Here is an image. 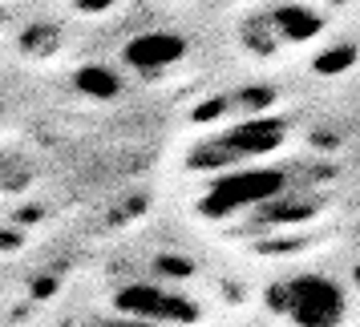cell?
I'll return each instance as SVG.
<instances>
[{
  "mask_svg": "<svg viewBox=\"0 0 360 327\" xmlns=\"http://www.w3.org/2000/svg\"><path fill=\"white\" fill-rule=\"evenodd\" d=\"M105 327H146V323H138V319H126V323H105Z\"/></svg>",
  "mask_w": 360,
  "mask_h": 327,
  "instance_id": "9",
  "label": "cell"
},
{
  "mask_svg": "<svg viewBox=\"0 0 360 327\" xmlns=\"http://www.w3.org/2000/svg\"><path fill=\"white\" fill-rule=\"evenodd\" d=\"M114 303L126 319H138L146 327H182L198 319L195 299L174 287H162V283H130L117 291Z\"/></svg>",
  "mask_w": 360,
  "mask_h": 327,
  "instance_id": "4",
  "label": "cell"
},
{
  "mask_svg": "<svg viewBox=\"0 0 360 327\" xmlns=\"http://www.w3.org/2000/svg\"><path fill=\"white\" fill-rule=\"evenodd\" d=\"M82 13H105V8H114V0H73Z\"/></svg>",
  "mask_w": 360,
  "mask_h": 327,
  "instance_id": "8",
  "label": "cell"
},
{
  "mask_svg": "<svg viewBox=\"0 0 360 327\" xmlns=\"http://www.w3.org/2000/svg\"><path fill=\"white\" fill-rule=\"evenodd\" d=\"M320 33V17L311 13L308 4H279L271 13V36L283 41H308Z\"/></svg>",
  "mask_w": 360,
  "mask_h": 327,
  "instance_id": "6",
  "label": "cell"
},
{
  "mask_svg": "<svg viewBox=\"0 0 360 327\" xmlns=\"http://www.w3.org/2000/svg\"><path fill=\"white\" fill-rule=\"evenodd\" d=\"M267 307L288 327H344L352 303H348L344 283H336L332 275L300 271V275L279 279L267 291Z\"/></svg>",
  "mask_w": 360,
  "mask_h": 327,
  "instance_id": "1",
  "label": "cell"
},
{
  "mask_svg": "<svg viewBox=\"0 0 360 327\" xmlns=\"http://www.w3.org/2000/svg\"><path fill=\"white\" fill-rule=\"evenodd\" d=\"M182 53H186V41L179 33H142L134 41H126L122 61L130 69H138V73H162L174 61H182Z\"/></svg>",
  "mask_w": 360,
  "mask_h": 327,
  "instance_id": "5",
  "label": "cell"
},
{
  "mask_svg": "<svg viewBox=\"0 0 360 327\" xmlns=\"http://www.w3.org/2000/svg\"><path fill=\"white\" fill-rule=\"evenodd\" d=\"M283 170L276 166H239V170H223V178L214 182L207 198H202V214L207 218H235L263 206L267 198L283 194Z\"/></svg>",
  "mask_w": 360,
  "mask_h": 327,
  "instance_id": "3",
  "label": "cell"
},
{
  "mask_svg": "<svg viewBox=\"0 0 360 327\" xmlns=\"http://www.w3.org/2000/svg\"><path fill=\"white\" fill-rule=\"evenodd\" d=\"M283 133H288V126L276 121V117H251L243 126H231V130L207 138L202 146H195L191 166L195 170H239V166H255L271 149L283 146Z\"/></svg>",
  "mask_w": 360,
  "mask_h": 327,
  "instance_id": "2",
  "label": "cell"
},
{
  "mask_svg": "<svg viewBox=\"0 0 360 327\" xmlns=\"http://www.w3.org/2000/svg\"><path fill=\"white\" fill-rule=\"evenodd\" d=\"M77 89H82L85 98H94V101H110V98H117L122 81H117L114 69H105V65H85V69H77Z\"/></svg>",
  "mask_w": 360,
  "mask_h": 327,
  "instance_id": "7",
  "label": "cell"
}]
</instances>
